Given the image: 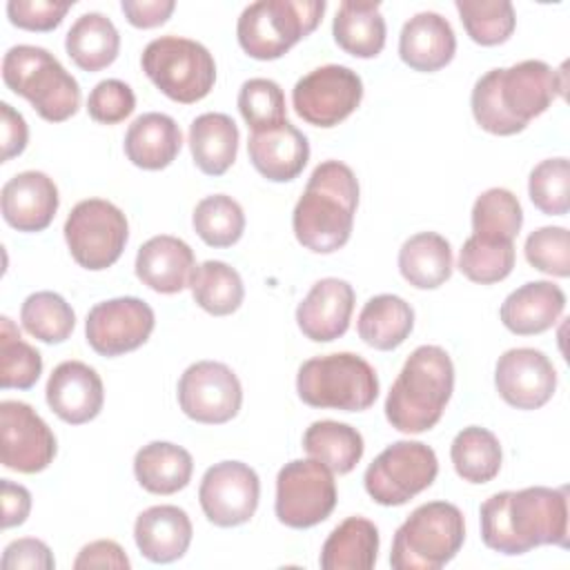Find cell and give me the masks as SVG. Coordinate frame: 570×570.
Masks as SVG:
<instances>
[{
	"label": "cell",
	"instance_id": "cell-16",
	"mask_svg": "<svg viewBox=\"0 0 570 570\" xmlns=\"http://www.w3.org/2000/svg\"><path fill=\"white\" fill-rule=\"evenodd\" d=\"M261 499V481L254 468L243 461H220L205 470L198 485V501L209 523L236 528L247 523Z\"/></svg>",
	"mask_w": 570,
	"mask_h": 570
},
{
	"label": "cell",
	"instance_id": "cell-39",
	"mask_svg": "<svg viewBox=\"0 0 570 570\" xmlns=\"http://www.w3.org/2000/svg\"><path fill=\"white\" fill-rule=\"evenodd\" d=\"M20 321L33 338L49 345L65 343L76 327V314L71 305L60 294L49 289L33 292L24 298L20 307Z\"/></svg>",
	"mask_w": 570,
	"mask_h": 570
},
{
	"label": "cell",
	"instance_id": "cell-15",
	"mask_svg": "<svg viewBox=\"0 0 570 570\" xmlns=\"http://www.w3.org/2000/svg\"><path fill=\"white\" fill-rule=\"evenodd\" d=\"M156 325L154 309L138 296L96 303L85 318L89 347L100 356H120L147 343Z\"/></svg>",
	"mask_w": 570,
	"mask_h": 570
},
{
	"label": "cell",
	"instance_id": "cell-52",
	"mask_svg": "<svg viewBox=\"0 0 570 570\" xmlns=\"http://www.w3.org/2000/svg\"><path fill=\"white\" fill-rule=\"evenodd\" d=\"M0 122H2V163L20 156L29 140V129L20 111L9 102H0Z\"/></svg>",
	"mask_w": 570,
	"mask_h": 570
},
{
	"label": "cell",
	"instance_id": "cell-7",
	"mask_svg": "<svg viewBox=\"0 0 570 570\" xmlns=\"http://www.w3.org/2000/svg\"><path fill=\"white\" fill-rule=\"evenodd\" d=\"M296 392L309 407L363 412L379 396V376L363 356L334 352L307 358L298 367Z\"/></svg>",
	"mask_w": 570,
	"mask_h": 570
},
{
	"label": "cell",
	"instance_id": "cell-47",
	"mask_svg": "<svg viewBox=\"0 0 570 570\" xmlns=\"http://www.w3.org/2000/svg\"><path fill=\"white\" fill-rule=\"evenodd\" d=\"M134 109H136L134 89L118 78L100 80L89 91V98H87V111L100 125L122 122L127 116H131Z\"/></svg>",
	"mask_w": 570,
	"mask_h": 570
},
{
	"label": "cell",
	"instance_id": "cell-27",
	"mask_svg": "<svg viewBox=\"0 0 570 570\" xmlns=\"http://www.w3.org/2000/svg\"><path fill=\"white\" fill-rule=\"evenodd\" d=\"M125 156L131 165L158 171L169 167L183 147L178 122L160 111L140 114L125 134Z\"/></svg>",
	"mask_w": 570,
	"mask_h": 570
},
{
	"label": "cell",
	"instance_id": "cell-31",
	"mask_svg": "<svg viewBox=\"0 0 570 570\" xmlns=\"http://www.w3.org/2000/svg\"><path fill=\"white\" fill-rule=\"evenodd\" d=\"M454 269L452 247L436 232H419L399 249V272L416 289L441 287Z\"/></svg>",
	"mask_w": 570,
	"mask_h": 570
},
{
	"label": "cell",
	"instance_id": "cell-50",
	"mask_svg": "<svg viewBox=\"0 0 570 570\" xmlns=\"http://www.w3.org/2000/svg\"><path fill=\"white\" fill-rule=\"evenodd\" d=\"M73 568L76 570H82V568L129 570L131 561H129V557L125 554V550L116 541L98 539V541H91V543L82 546V550L73 559Z\"/></svg>",
	"mask_w": 570,
	"mask_h": 570
},
{
	"label": "cell",
	"instance_id": "cell-41",
	"mask_svg": "<svg viewBox=\"0 0 570 570\" xmlns=\"http://www.w3.org/2000/svg\"><path fill=\"white\" fill-rule=\"evenodd\" d=\"M42 374V356L29 345L9 316L0 318V387L29 390Z\"/></svg>",
	"mask_w": 570,
	"mask_h": 570
},
{
	"label": "cell",
	"instance_id": "cell-3",
	"mask_svg": "<svg viewBox=\"0 0 570 570\" xmlns=\"http://www.w3.org/2000/svg\"><path fill=\"white\" fill-rule=\"evenodd\" d=\"M358 207V180L341 160H323L314 167L301 198L294 205L292 229L296 240L314 254L341 249L354 227Z\"/></svg>",
	"mask_w": 570,
	"mask_h": 570
},
{
	"label": "cell",
	"instance_id": "cell-34",
	"mask_svg": "<svg viewBox=\"0 0 570 570\" xmlns=\"http://www.w3.org/2000/svg\"><path fill=\"white\" fill-rule=\"evenodd\" d=\"M67 56L82 71H100L109 67L120 51L116 24L100 11H89L76 18L65 36Z\"/></svg>",
	"mask_w": 570,
	"mask_h": 570
},
{
	"label": "cell",
	"instance_id": "cell-43",
	"mask_svg": "<svg viewBox=\"0 0 570 570\" xmlns=\"http://www.w3.org/2000/svg\"><path fill=\"white\" fill-rule=\"evenodd\" d=\"M514 258V243H488L472 234L459 252V269L472 283L492 285L510 276Z\"/></svg>",
	"mask_w": 570,
	"mask_h": 570
},
{
	"label": "cell",
	"instance_id": "cell-29",
	"mask_svg": "<svg viewBox=\"0 0 570 570\" xmlns=\"http://www.w3.org/2000/svg\"><path fill=\"white\" fill-rule=\"evenodd\" d=\"M191 454L169 441H151L134 456V474L142 490L151 494H174L191 481Z\"/></svg>",
	"mask_w": 570,
	"mask_h": 570
},
{
	"label": "cell",
	"instance_id": "cell-48",
	"mask_svg": "<svg viewBox=\"0 0 570 570\" xmlns=\"http://www.w3.org/2000/svg\"><path fill=\"white\" fill-rule=\"evenodd\" d=\"M69 9H71V2H53V0H9L7 2L9 22L27 31H53L62 22Z\"/></svg>",
	"mask_w": 570,
	"mask_h": 570
},
{
	"label": "cell",
	"instance_id": "cell-33",
	"mask_svg": "<svg viewBox=\"0 0 570 570\" xmlns=\"http://www.w3.org/2000/svg\"><path fill=\"white\" fill-rule=\"evenodd\" d=\"M385 31L379 2L345 0L332 22L336 45L354 58H376L385 47Z\"/></svg>",
	"mask_w": 570,
	"mask_h": 570
},
{
	"label": "cell",
	"instance_id": "cell-53",
	"mask_svg": "<svg viewBox=\"0 0 570 570\" xmlns=\"http://www.w3.org/2000/svg\"><path fill=\"white\" fill-rule=\"evenodd\" d=\"M0 497H2V528L22 525L31 512V494L24 485L13 483L9 479L0 481Z\"/></svg>",
	"mask_w": 570,
	"mask_h": 570
},
{
	"label": "cell",
	"instance_id": "cell-11",
	"mask_svg": "<svg viewBox=\"0 0 570 570\" xmlns=\"http://www.w3.org/2000/svg\"><path fill=\"white\" fill-rule=\"evenodd\" d=\"M439 474V461L421 441H396L387 445L365 470L363 485L379 505H403L428 490Z\"/></svg>",
	"mask_w": 570,
	"mask_h": 570
},
{
	"label": "cell",
	"instance_id": "cell-51",
	"mask_svg": "<svg viewBox=\"0 0 570 570\" xmlns=\"http://www.w3.org/2000/svg\"><path fill=\"white\" fill-rule=\"evenodd\" d=\"M120 9L129 24L138 29H154L169 20L176 9L174 0H122Z\"/></svg>",
	"mask_w": 570,
	"mask_h": 570
},
{
	"label": "cell",
	"instance_id": "cell-14",
	"mask_svg": "<svg viewBox=\"0 0 570 570\" xmlns=\"http://www.w3.org/2000/svg\"><path fill=\"white\" fill-rule=\"evenodd\" d=\"M178 405L196 423L220 425L243 405V387L234 370L220 361L191 363L178 379Z\"/></svg>",
	"mask_w": 570,
	"mask_h": 570
},
{
	"label": "cell",
	"instance_id": "cell-25",
	"mask_svg": "<svg viewBox=\"0 0 570 570\" xmlns=\"http://www.w3.org/2000/svg\"><path fill=\"white\" fill-rule=\"evenodd\" d=\"M191 521L178 505H151L136 517L134 541L151 563L178 561L191 543Z\"/></svg>",
	"mask_w": 570,
	"mask_h": 570
},
{
	"label": "cell",
	"instance_id": "cell-28",
	"mask_svg": "<svg viewBox=\"0 0 570 570\" xmlns=\"http://www.w3.org/2000/svg\"><path fill=\"white\" fill-rule=\"evenodd\" d=\"M238 127L232 116L207 111L189 125V149L196 167L207 176H223L238 154Z\"/></svg>",
	"mask_w": 570,
	"mask_h": 570
},
{
	"label": "cell",
	"instance_id": "cell-5",
	"mask_svg": "<svg viewBox=\"0 0 570 570\" xmlns=\"http://www.w3.org/2000/svg\"><path fill=\"white\" fill-rule=\"evenodd\" d=\"M2 80L16 94L31 102L47 122H65L80 107V85L42 47L16 45L2 58Z\"/></svg>",
	"mask_w": 570,
	"mask_h": 570
},
{
	"label": "cell",
	"instance_id": "cell-22",
	"mask_svg": "<svg viewBox=\"0 0 570 570\" xmlns=\"http://www.w3.org/2000/svg\"><path fill=\"white\" fill-rule=\"evenodd\" d=\"M247 154L263 178L272 183H287L305 169L309 160V142L301 129L285 120L276 127L252 131Z\"/></svg>",
	"mask_w": 570,
	"mask_h": 570
},
{
	"label": "cell",
	"instance_id": "cell-20",
	"mask_svg": "<svg viewBox=\"0 0 570 570\" xmlns=\"http://www.w3.org/2000/svg\"><path fill=\"white\" fill-rule=\"evenodd\" d=\"M354 287L343 278H321L296 307V325L305 338L330 343L341 338L352 321Z\"/></svg>",
	"mask_w": 570,
	"mask_h": 570
},
{
	"label": "cell",
	"instance_id": "cell-8",
	"mask_svg": "<svg viewBox=\"0 0 570 570\" xmlns=\"http://www.w3.org/2000/svg\"><path fill=\"white\" fill-rule=\"evenodd\" d=\"M327 9L325 0H258L236 22L240 49L256 60H276L307 38Z\"/></svg>",
	"mask_w": 570,
	"mask_h": 570
},
{
	"label": "cell",
	"instance_id": "cell-26",
	"mask_svg": "<svg viewBox=\"0 0 570 570\" xmlns=\"http://www.w3.org/2000/svg\"><path fill=\"white\" fill-rule=\"evenodd\" d=\"M566 309V294L552 281H530L517 287L501 303V323L519 336H534L550 330Z\"/></svg>",
	"mask_w": 570,
	"mask_h": 570
},
{
	"label": "cell",
	"instance_id": "cell-10",
	"mask_svg": "<svg viewBox=\"0 0 570 570\" xmlns=\"http://www.w3.org/2000/svg\"><path fill=\"white\" fill-rule=\"evenodd\" d=\"M62 232L69 254L89 272L111 267L129 240L125 212L105 198H87L73 205Z\"/></svg>",
	"mask_w": 570,
	"mask_h": 570
},
{
	"label": "cell",
	"instance_id": "cell-46",
	"mask_svg": "<svg viewBox=\"0 0 570 570\" xmlns=\"http://www.w3.org/2000/svg\"><path fill=\"white\" fill-rule=\"evenodd\" d=\"M525 261L550 276L568 278L570 276V234L561 225H546L528 234Z\"/></svg>",
	"mask_w": 570,
	"mask_h": 570
},
{
	"label": "cell",
	"instance_id": "cell-38",
	"mask_svg": "<svg viewBox=\"0 0 570 570\" xmlns=\"http://www.w3.org/2000/svg\"><path fill=\"white\" fill-rule=\"evenodd\" d=\"M523 225L519 198L503 187H490L472 205V234L488 243H514Z\"/></svg>",
	"mask_w": 570,
	"mask_h": 570
},
{
	"label": "cell",
	"instance_id": "cell-36",
	"mask_svg": "<svg viewBox=\"0 0 570 570\" xmlns=\"http://www.w3.org/2000/svg\"><path fill=\"white\" fill-rule=\"evenodd\" d=\"M450 459L456 474L468 483H488L501 470V443L499 439L479 425H468L452 439Z\"/></svg>",
	"mask_w": 570,
	"mask_h": 570
},
{
	"label": "cell",
	"instance_id": "cell-6",
	"mask_svg": "<svg viewBox=\"0 0 570 570\" xmlns=\"http://www.w3.org/2000/svg\"><path fill=\"white\" fill-rule=\"evenodd\" d=\"M463 541V512L448 501H428L399 525L390 566L394 570H439L456 557Z\"/></svg>",
	"mask_w": 570,
	"mask_h": 570
},
{
	"label": "cell",
	"instance_id": "cell-2",
	"mask_svg": "<svg viewBox=\"0 0 570 570\" xmlns=\"http://www.w3.org/2000/svg\"><path fill=\"white\" fill-rule=\"evenodd\" d=\"M566 94V71L543 60H521L483 73L470 96L476 125L494 136H512Z\"/></svg>",
	"mask_w": 570,
	"mask_h": 570
},
{
	"label": "cell",
	"instance_id": "cell-12",
	"mask_svg": "<svg viewBox=\"0 0 570 570\" xmlns=\"http://www.w3.org/2000/svg\"><path fill=\"white\" fill-rule=\"evenodd\" d=\"M336 505L334 472L316 459H294L276 474V519L294 530L325 521Z\"/></svg>",
	"mask_w": 570,
	"mask_h": 570
},
{
	"label": "cell",
	"instance_id": "cell-23",
	"mask_svg": "<svg viewBox=\"0 0 570 570\" xmlns=\"http://www.w3.org/2000/svg\"><path fill=\"white\" fill-rule=\"evenodd\" d=\"M136 276L158 294H178L189 287L196 269L194 249L176 236L158 234L145 240L136 254Z\"/></svg>",
	"mask_w": 570,
	"mask_h": 570
},
{
	"label": "cell",
	"instance_id": "cell-49",
	"mask_svg": "<svg viewBox=\"0 0 570 570\" xmlns=\"http://www.w3.org/2000/svg\"><path fill=\"white\" fill-rule=\"evenodd\" d=\"M2 568L4 570H53L56 559L49 546L36 537H22L11 541L2 552Z\"/></svg>",
	"mask_w": 570,
	"mask_h": 570
},
{
	"label": "cell",
	"instance_id": "cell-21",
	"mask_svg": "<svg viewBox=\"0 0 570 570\" xmlns=\"http://www.w3.org/2000/svg\"><path fill=\"white\" fill-rule=\"evenodd\" d=\"M60 205L58 187L45 171H20L2 185L0 209L7 225L18 232H42L51 225Z\"/></svg>",
	"mask_w": 570,
	"mask_h": 570
},
{
	"label": "cell",
	"instance_id": "cell-24",
	"mask_svg": "<svg viewBox=\"0 0 570 570\" xmlns=\"http://www.w3.org/2000/svg\"><path fill=\"white\" fill-rule=\"evenodd\" d=\"M456 51V36L452 24L436 11L414 13L401 29L399 56L401 60L423 73H432L452 62Z\"/></svg>",
	"mask_w": 570,
	"mask_h": 570
},
{
	"label": "cell",
	"instance_id": "cell-17",
	"mask_svg": "<svg viewBox=\"0 0 570 570\" xmlns=\"http://www.w3.org/2000/svg\"><path fill=\"white\" fill-rule=\"evenodd\" d=\"M56 436L42 416L24 401L0 403V461L7 470L36 474L51 465Z\"/></svg>",
	"mask_w": 570,
	"mask_h": 570
},
{
	"label": "cell",
	"instance_id": "cell-18",
	"mask_svg": "<svg viewBox=\"0 0 570 570\" xmlns=\"http://www.w3.org/2000/svg\"><path fill=\"white\" fill-rule=\"evenodd\" d=\"M494 387L508 405L539 410L557 390V370L541 350L512 347L497 361Z\"/></svg>",
	"mask_w": 570,
	"mask_h": 570
},
{
	"label": "cell",
	"instance_id": "cell-9",
	"mask_svg": "<svg viewBox=\"0 0 570 570\" xmlns=\"http://www.w3.org/2000/svg\"><path fill=\"white\" fill-rule=\"evenodd\" d=\"M140 67L160 94L180 105L203 100L216 82L209 49L180 36L154 38L140 56Z\"/></svg>",
	"mask_w": 570,
	"mask_h": 570
},
{
	"label": "cell",
	"instance_id": "cell-19",
	"mask_svg": "<svg viewBox=\"0 0 570 570\" xmlns=\"http://www.w3.org/2000/svg\"><path fill=\"white\" fill-rule=\"evenodd\" d=\"M45 399L51 412L69 425L94 421L105 403L102 379L82 361H62L53 367Z\"/></svg>",
	"mask_w": 570,
	"mask_h": 570
},
{
	"label": "cell",
	"instance_id": "cell-37",
	"mask_svg": "<svg viewBox=\"0 0 570 570\" xmlns=\"http://www.w3.org/2000/svg\"><path fill=\"white\" fill-rule=\"evenodd\" d=\"M189 289L196 305L212 316L234 314L245 298L240 274L223 261H205L196 265Z\"/></svg>",
	"mask_w": 570,
	"mask_h": 570
},
{
	"label": "cell",
	"instance_id": "cell-35",
	"mask_svg": "<svg viewBox=\"0 0 570 570\" xmlns=\"http://www.w3.org/2000/svg\"><path fill=\"white\" fill-rule=\"evenodd\" d=\"M303 450L334 474H347L363 456L365 443L356 428L338 421H314L303 434Z\"/></svg>",
	"mask_w": 570,
	"mask_h": 570
},
{
	"label": "cell",
	"instance_id": "cell-1",
	"mask_svg": "<svg viewBox=\"0 0 570 570\" xmlns=\"http://www.w3.org/2000/svg\"><path fill=\"white\" fill-rule=\"evenodd\" d=\"M479 521L483 543L508 557L539 546L568 548V488L497 492L481 503Z\"/></svg>",
	"mask_w": 570,
	"mask_h": 570
},
{
	"label": "cell",
	"instance_id": "cell-44",
	"mask_svg": "<svg viewBox=\"0 0 570 570\" xmlns=\"http://www.w3.org/2000/svg\"><path fill=\"white\" fill-rule=\"evenodd\" d=\"M528 196L546 216H563L570 209V163L566 156L546 158L532 167Z\"/></svg>",
	"mask_w": 570,
	"mask_h": 570
},
{
	"label": "cell",
	"instance_id": "cell-42",
	"mask_svg": "<svg viewBox=\"0 0 570 570\" xmlns=\"http://www.w3.org/2000/svg\"><path fill=\"white\" fill-rule=\"evenodd\" d=\"M465 33L481 47L503 45L514 27V7L508 0H456L454 2Z\"/></svg>",
	"mask_w": 570,
	"mask_h": 570
},
{
	"label": "cell",
	"instance_id": "cell-30",
	"mask_svg": "<svg viewBox=\"0 0 570 570\" xmlns=\"http://www.w3.org/2000/svg\"><path fill=\"white\" fill-rule=\"evenodd\" d=\"M379 557V528L365 517H347L325 539L323 570H370Z\"/></svg>",
	"mask_w": 570,
	"mask_h": 570
},
{
	"label": "cell",
	"instance_id": "cell-32",
	"mask_svg": "<svg viewBox=\"0 0 570 570\" xmlns=\"http://www.w3.org/2000/svg\"><path fill=\"white\" fill-rule=\"evenodd\" d=\"M356 330L365 345L381 352L396 350L414 330V309L396 294H376L363 305Z\"/></svg>",
	"mask_w": 570,
	"mask_h": 570
},
{
	"label": "cell",
	"instance_id": "cell-40",
	"mask_svg": "<svg viewBox=\"0 0 570 570\" xmlns=\"http://www.w3.org/2000/svg\"><path fill=\"white\" fill-rule=\"evenodd\" d=\"M194 232L209 247H232L245 232V214L238 200L227 194H212L198 200L191 214Z\"/></svg>",
	"mask_w": 570,
	"mask_h": 570
},
{
	"label": "cell",
	"instance_id": "cell-4",
	"mask_svg": "<svg viewBox=\"0 0 570 570\" xmlns=\"http://www.w3.org/2000/svg\"><path fill=\"white\" fill-rule=\"evenodd\" d=\"M454 390V365L439 345H419L403 363L385 399V419L405 434L434 428Z\"/></svg>",
	"mask_w": 570,
	"mask_h": 570
},
{
	"label": "cell",
	"instance_id": "cell-13",
	"mask_svg": "<svg viewBox=\"0 0 570 570\" xmlns=\"http://www.w3.org/2000/svg\"><path fill=\"white\" fill-rule=\"evenodd\" d=\"M363 100V80L343 65H323L298 78L292 105L298 118L314 127H336L356 111Z\"/></svg>",
	"mask_w": 570,
	"mask_h": 570
},
{
	"label": "cell",
	"instance_id": "cell-45",
	"mask_svg": "<svg viewBox=\"0 0 570 570\" xmlns=\"http://www.w3.org/2000/svg\"><path fill=\"white\" fill-rule=\"evenodd\" d=\"M238 111L252 131L285 122V94L269 78H249L238 91Z\"/></svg>",
	"mask_w": 570,
	"mask_h": 570
}]
</instances>
